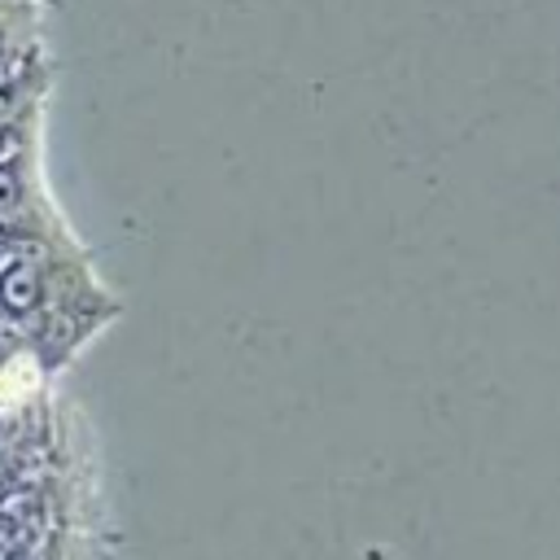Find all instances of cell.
Segmentation results:
<instances>
[{
	"instance_id": "1",
	"label": "cell",
	"mask_w": 560,
	"mask_h": 560,
	"mask_svg": "<svg viewBox=\"0 0 560 560\" xmlns=\"http://www.w3.org/2000/svg\"><path fill=\"white\" fill-rule=\"evenodd\" d=\"M39 293H44V280H39L35 267H18L0 280V298H4L9 311H31L39 302Z\"/></svg>"
}]
</instances>
